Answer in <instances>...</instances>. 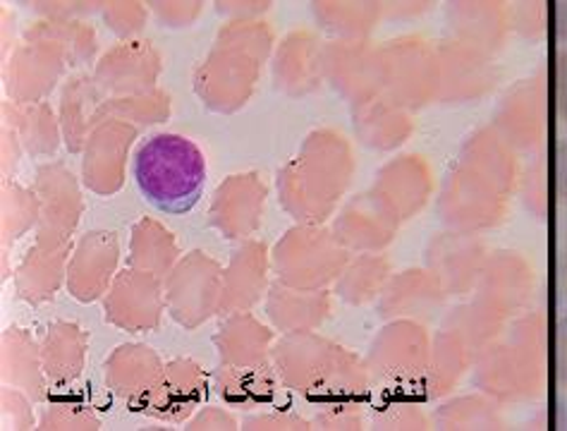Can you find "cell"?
Here are the masks:
<instances>
[{
	"label": "cell",
	"mask_w": 567,
	"mask_h": 431,
	"mask_svg": "<svg viewBox=\"0 0 567 431\" xmlns=\"http://www.w3.org/2000/svg\"><path fill=\"white\" fill-rule=\"evenodd\" d=\"M560 377L567 381V321H563L560 329Z\"/></svg>",
	"instance_id": "cell-4"
},
{
	"label": "cell",
	"mask_w": 567,
	"mask_h": 431,
	"mask_svg": "<svg viewBox=\"0 0 567 431\" xmlns=\"http://www.w3.org/2000/svg\"><path fill=\"white\" fill-rule=\"evenodd\" d=\"M560 12H565V22H567V3H565V8H560ZM567 27V24H565ZM565 37H567V29H565Z\"/></svg>",
	"instance_id": "cell-5"
},
{
	"label": "cell",
	"mask_w": 567,
	"mask_h": 431,
	"mask_svg": "<svg viewBox=\"0 0 567 431\" xmlns=\"http://www.w3.org/2000/svg\"><path fill=\"white\" fill-rule=\"evenodd\" d=\"M134 181L158 212L187 214L202 197L206 163L189 140L156 135L134 158Z\"/></svg>",
	"instance_id": "cell-1"
},
{
	"label": "cell",
	"mask_w": 567,
	"mask_h": 431,
	"mask_svg": "<svg viewBox=\"0 0 567 431\" xmlns=\"http://www.w3.org/2000/svg\"><path fill=\"white\" fill-rule=\"evenodd\" d=\"M565 278H567V257H565Z\"/></svg>",
	"instance_id": "cell-6"
},
{
	"label": "cell",
	"mask_w": 567,
	"mask_h": 431,
	"mask_svg": "<svg viewBox=\"0 0 567 431\" xmlns=\"http://www.w3.org/2000/svg\"><path fill=\"white\" fill-rule=\"evenodd\" d=\"M558 103L563 115L567 117V53H563L558 61Z\"/></svg>",
	"instance_id": "cell-2"
},
{
	"label": "cell",
	"mask_w": 567,
	"mask_h": 431,
	"mask_svg": "<svg viewBox=\"0 0 567 431\" xmlns=\"http://www.w3.org/2000/svg\"><path fill=\"white\" fill-rule=\"evenodd\" d=\"M558 175H560V189L567 199V144L560 146V156H558Z\"/></svg>",
	"instance_id": "cell-3"
}]
</instances>
